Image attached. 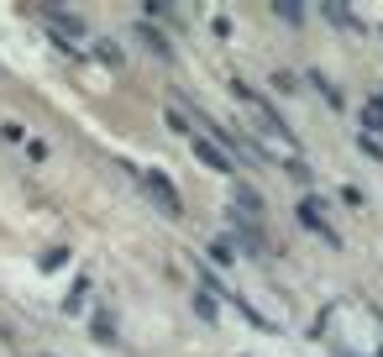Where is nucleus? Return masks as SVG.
I'll list each match as a JSON object with an SVG mask.
<instances>
[{
  "mask_svg": "<svg viewBox=\"0 0 383 357\" xmlns=\"http://www.w3.org/2000/svg\"><path fill=\"white\" fill-rule=\"evenodd\" d=\"M142 184H148L152 200L163 205V216H179V210H184V205H179V190H174V184H168L163 174H142Z\"/></svg>",
  "mask_w": 383,
  "mask_h": 357,
  "instance_id": "nucleus-1",
  "label": "nucleus"
},
{
  "mask_svg": "<svg viewBox=\"0 0 383 357\" xmlns=\"http://www.w3.org/2000/svg\"><path fill=\"white\" fill-rule=\"evenodd\" d=\"M194 158H200V163L210 168V174H231V168H236V163H231V158H226V153H221V148H216V142H205V137H194Z\"/></svg>",
  "mask_w": 383,
  "mask_h": 357,
  "instance_id": "nucleus-2",
  "label": "nucleus"
},
{
  "mask_svg": "<svg viewBox=\"0 0 383 357\" xmlns=\"http://www.w3.org/2000/svg\"><path fill=\"white\" fill-rule=\"evenodd\" d=\"M43 16H48L52 26H58V32H69V37H84V26H79L74 16H63V11H52V6H48V11H43Z\"/></svg>",
  "mask_w": 383,
  "mask_h": 357,
  "instance_id": "nucleus-3",
  "label": "nucleus"
},
{
  "mask_svg": "<svg viewBox=\"0 0 383 357\" xmlns=\"http://www.w3.org/2000/svg\"><path fill=\"white\" fill-rule=\"evenodd\" d=\"M310 79H315V89H321V95L331 100V111H336V105H341V89L331 84V79H321V74H310Z\"/></svg>",
  "mask_w": 383,
  "mask_h": 357,
  "instance_id": "nucleus-4",
  "label": "nucleus"
},
{
  "mask_svg": "<svg viewBox=\"0 0 383 357\" xmlns=\"http://www.w3.org/2000/svg\"><path fill=\"white\" fill-rule=\"evenodd\" d=\"M137 37H142V43H148L152 53H163V58H168V43H163V32H152V26H142Z\"/></svg>",
  "mask_w": 383,
  "mask_h": 357,
  "instance_id": "nucleus-5",
  "label": "nucleus"
},
{
  "mask_svg": "<svg viewBox=\"0 0 383 357\" xmlns=\"http://www.w3.org/2000/svg\"><path fill=\"white\" fill-rule=\"evenodd\" d=\"M210 258H216V263H231V258H236V247L226 242V236H221V242H210Z\"/></svg>",
  "mask_w": 383,
  "mask_h": 357,
  "instance_id": "nucleus-6",
  "label": "nucleus"
},
{
  "mask_svg": "<svg viewBox=\"0 0 383 357\" xmlns=\"http://www.w3.org/2000/svg\"><path fill=\"white\" fill-rule=\"evenodd\" d=\"M84 289H89V284H84V279H79V284H74V295H69V300H63V310H69V315H74L79 305H84Z\"/></svg>",
  "mask_w": 383,
  "mask_h": 357,
  "instance_id": "nucleus-7",
  "label": "nucleus"
},
{
  "mask_svg": "<svg viewBox=\"0 0 383 357\" xmlns=\"http://www.w3.org/2000/svg\"><path fill=\"white\" fill-rule=\"evenodd\" d=\"M95 336H100V341H116V331H111V315H95Z\"/></svg>",
  "mask_w": 383,
  "mask_h": 357,
  "instance_id": "nucleus-8",
  "label": "nucleus"
},
{
  "mask_svg": "<svg viewBox=\"0 0 383 357\" xmlns=\"http://www.w3.org/2000/svg\"><path fill=\"white\" fill-rule=\"evenodd\" d=\"M357 148H362L367 158H373V163H383V148H378V142H373V137H357Z\"/></svg>",
  "mask_w": 383,
  "mask_h": 357,
  "instance_id": "nucleus-9",
  "label": "nucleus"
},
{
  "mask_svg": "<svg viewBox=\"0 0 383 357\" xmlns=\"http://www.w3.org/2000/svg\"><path fill=\"white\" fill-rule=\"evenodd\" d=\"M273 11H279L284 21H299V16H305V11H299V6H289V0H279V6H273Z\"/></svg>",
  "mask_w": 383,
  "mask_h": 357,
  "instance_id": "nucleus-10",
  "label": "nucleus"
}]
</instances>
